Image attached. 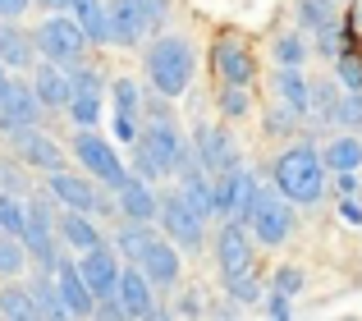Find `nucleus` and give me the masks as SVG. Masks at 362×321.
I'll return each instance as SVG.
<instances>
[{"mask_svg":"<svg viewBox=\"0 0 362 321\" xmlns=\"http://www.w3.org/2000/svg\"><path fill=\"white\" fill-rule=\"evenodd\" d=\"M188 152H193V143H184L175 119H147L138 143H133V175L147 179V184H156L165 175H179Z\"/></svg>","mask_w":362,"mask_h":321,"instance_id":"obj_1","label":"nucleus"},{"mask_svg":"<svg viewBox=\"0 0 362 321\" xmlns=\"http://www.w3.org/2000/svg\"><path fill=\"white\" fill-rule=\"evenodd\" d=\"M197 74V55L193 42L179 33H160L156 42L147 46V83L156 97H184L188 83Z\"/></svg>","mask_w":362,"mask_h":321,"instance_id":"obj_2","label":"nucleus"},{"mask_svg":"<svg viewBox=\"0 0 362 321\" xmlns=\"http://www.w3.org/2000/svg\"><path fill=\"white\" fill-rule=\"evenodd\" d=\"M271 179H275V193H284L293 206L321 202V193H326V160L312 152L308 143H298V147L275 156Z\"/></svg>","mask_w":362,"mask_h":321,"instance_id":"obj_3","label":"nucleus"},{"mask_svg":"<svg viewBox=\"0 0 362 321\" xmlns=\"http://www.w3.org/2000/svg\"><path fill=\"white\" fill-rule=\"evenodd\" d=\"M239 221L257 234V243H271L275 248V243H284L293 234V202L284 193H275V188L257 184L252 193H247V206H243Z\"/></svg>","mask_w":362,"mask_h":321,"instance_id":"obj_4","label":"nucleus"},{"mask_svg":"<svg viewBox=\"0 0 362 321\" xmlns=\"http://www.w3.org/2000/svg\"><path fill=\"white\" fill-rule=\"evenodd\" d=\"M165 0H110L106 5V28L110 46H138L147 33L165 23Z\"/></svg>","mask_w":362,"mask_h":321,"instance_id":"obj_5","label":"nucleus"},{"mask_svg":"<svg viewBox=\"0 0 362 321\" xmlns=\"http://www.w3.org/2000/svg\"><path fill=\"white\" fill-rule=\"evenodd\" d=\"M33 42H37V55L42 60H51V64H64V69H78L83 64V55H88V33H83L78 23H74L69 14H51L42 28L33 33Z\"/></svg>","mask_w":362,"mask_h":321,"instance_id":"obj_6","label":"nucleus"},{"mask_svg":"<svg viewBox=\"0 0 362 321\" xmlns=\"http://www.w3.org/2000/svg\"><path fill=\"white\" fill-rule=\"evenodd\" d=\"M74 156L88 165V175H92V179L110 184L115 193L133 179V175H129V165H124V156H119V147L110 143V138H101L97 129H78V134H74Z\"/></svg>","mask_w":362,"mask_h":321,"instance_id":"obj_7","label":"nucleus"},{"mask_svg":"<svg viewBox=\"0 0 362 321\" xmlns=\"http://www.w3.org/2000/svg\"><path fill=\"white\" fill-rule=\"evenodd\" d=\"M216 267H221V280H225V285L257 276L252 230H247L243 221H225V225H221V234H216Z\"/></svg>","mask_w":362,"mask_h":321,"instance_id":"obj_8","label":"nucleus"},{"mask_svg":"<svg viewBox=\"0 0 362 321\" xmlns=\"http://www.w3.org/2000/svg\"><path fill=\"white\" fill-rule=\"evenodd\" d=\"M156 221H160V230H165V239L175 243V248H184V252H197V248H202L206 221L184 202V193H165V197H160Z\"/></svg>","mask_w":362,"mask_h":321,"instance_id":"obj_9","label":"nucleus"},{"mask_svg":"<svg viewBox=\"0 0 362 321\" xmlns=\"http://www.w3.org/2000/svg\"><path fill=\"white\" fill-rule=\"evenodd\" d=\"M69 78H74L69 119H74L78 129H97V119L106 115V78H101V69L78 64V69H69Z\"/></svg>","mask_w":362,"mask_h":321,"instance_id":"obj_10","label":"nucleus"},{"mask_svg":"<svg viewBox=\"0 0 362 321\" xmlns=\"http://www.w3.org/2000/svg\"><path fill=\"white\" fill-rule=\"evenodd\" d=\"M193 156H197V165H202L211 179L234 175V170H239V147H234V138L225 134V129H216V124H197Z\"/></svg>","mask_w":362,"mask_h":321,"instance_id":"obj_11","label":"nucleus"},{"mask_svg":"<svg viewBox=\"0 0 362 321\" xmlns=\"http://www.w3.org/2000/svg\"><path fill=\"white\" fill-rule=\"evenodd\" d=\"M211 69H216V78H221V88H252V78H257V60L239 37H221V42H216Z\"/></svg>","mask_w":362,"mask_h":321,"instance_id":"obj_12","label":"nucleus"},{"mask_svg":"<svg viewBox=\"0 0 362 321\" xmlns=\"http://www.w3.org/2000/svg\"><path fill=\"white\" fill-rule=\"evenodd\" d=\"M9 147H14V156L23 160V165L33 170H46V175H55V170H64V147L55 143L51 134H42V129H18V134H9Z\"/></svg>","mask_w":362,"mask_h":321,"instance_id":"obj_13","label":"nucleus"},{"mask_svg":"<svg viewBox=\"0 0 362 321\" xmlns=\"http://www.w3.org/2000/svg\"><path fill=\"white\" fill-rule=\"evenodd\" d=\"M110 115H115V143L133 147L138 143V115H142V88L133 78H115L110 83Z\"/></svg>","mask_w":362,"mask_h":321,"instance_id":"obj_14","label":"nucleus"},{"mask_svg":"<svg viewBox=\"0 0 362 321\" xmlns=\"http://www.w3.org/2000/svg\"><path fill=\"white\" fill-rule=\"evenodd\" d=\"M46 193H51L64 211H88V216L106 211V197H101L83 175H69V170H55V175L46 179Z\"/></svg>","mask_w":362,"mask_h":321,"instance_id":"obj_15","label":"nucleus"},{"mask_svg":"<svg viewBox=\"0 0 362 321\" xmlns=\"http://www.w3.org/2000/svg\"><path fill=\"white\" fill-rule=\"evenodd\" d=\"M42 110H46V106L37 101L33 83L14 78V88H9V97L0 101V134H18V129H33Z\"/></svg>","mask_w":362,"mask_h":321,"instance_id":"obj_16","label":"nucleus"},{"mask_svg":"<svg viewBox=\"0 0 362 321\" xmlns=\"http://www.w3.org/2000/svg\"><path fill=\"white\" fill-rule=\"evenodd\" d=\"M55 289H60V298H64V308H69L74 321H92L97 294H92V285L83 280V271L74 267V262H60V267H55Z\"/></svg>","mask_w":362,"mask_h":321,"instance_id":"obj_17","label":"nucleus"},{"mask_svg":"<svg viewBox=\"0 0 362 321\" xmlns=\"http://www.w3.org/2000/svg\"><path fill=\"white\" fill-rule=\"evenodd\" d=\"M257 188V179H252V170H234V175H221V179H211V197H216V216L221 221H239L243 216V206H247V193Z\"/></svg>","mask_w":362,"mask_h":321,"instance_id":"obj_18","label":"nucleus"},{"mask_svg":"<svg viewBox=\"0 0 362 321\" xmlns=\"http://www.w3.org/2000/svg\"><path fill=\"white\" fill-rule=\"evenodd\" d=\"M33 92H37V101H42L46 110H69V92H74L69 69H64V64L42 60L33 69Z\"/></svg>","mask_w":362,"mask_h":321,"instance_id":"obj_19","label":"nucleus"},{"mask_svg":"<svg viewBox=\"0 0 362 321\" xmlns=\"http://www.w3.org/2000/svg\"><path fill=\"white\" fill-rule=\"evenodd\" d=\"M78 271H83V280L92 285V294H97V298H115V289H119V276H124V271H119V262L110 257L106 243H101V248H92L88 257L78 262Z\"/></svg>","mask_w":362,"mask_h":321,"instance_id":"obj_20","label":"nucleus"},{"mask_svg":"<svg viewBox=\"0 0 362 321\" xmlns=\"http://www.w3.org/2000/svg\"><path fill=\"white\" fill-rule=\"evenodd\" d=\"M115 197H119V211L129 216L133 225H151V221H156V211H160V197H156V188H151L147 179H138V175H133V179L119 188Z\"/></svg>","mask_w":362,"mask_h":321,"instance_id":"obj_21","label":"nucleus"},{"mask_svg":"<svg viewBox=\"0 0 362 321\" xmlns=\"http://www.w3.org/2000/svg\"><path fill=\"white\" fill-rule=\"evenodd\" d=\"M0 64L5 69H37V42L18 23L0 18Z\"/></svg>","mask_w":362,"mask_h":321,"instance_id":"obj_22","label":"nucleus"},{"mask_svg":"<svg viewBox=\"0 0 362 321\" xmlns=\"http://www.w3.org/2000/svg\"><path fill=\"white\" fill-rule=\"evenodd\" d=\"M115 298H119L124 313H129V321H147V313L156 308V298H151V280L142 276V267H133V271H124V276H119Z\"/></svg>","mask_w":362,"mask_h":321,"instance_id":"obj_23","label":"nucleus"},{"mask_svg":"<svg viewBox=\"0 0 362 321\" xmlns=\"http://www.w3.org/2000/svg\"><path fill=\"white\" fill-rule=\"evenodd\" d=\"M138 267H142V276H147L151 285H175L179 280V248L170 239H156L147 252H142Z\"/></svg>","mask_w":362,"mask_h":321,"instance_id":"obj_24","label":"nucleus"},{"mask_svg":"<svg viewBox=\"0 0 362 321\" xmlns=\"http://www.w3.org/2000/svg\"><path fill=\"white\" fill-rule=\"evenodd\" d=\"M275 92L293 119L312 115V83L303 78V69H275Z\"/></svg>","mask_w":362,"mask_h":321,"instance_id":"obj_25","label":"nucleus"},{"mask_svg":"<svg viewBox=\"0 0 362 321\" xmlns=\"http://www.w3.org/2000/svg\"><path fill=\"white\" fill-rule=\"evenodd\" d=\"M55 234H60V243H64V248H74V252L101 248V234H97V225L88 221V211H64L60 221H55Z\"/></svg>","mask_w":362,"mask_h":321,"instance_id":"obj_26","label":"nucleus"},{"mask_svg":"<svg viewBox=\"0 0 362 321\" xmlns=\"http://www.w3.org/2000/svg\"><path fill=\"white\" fill-rule=\"evenodd\" d=\"M69 18L88 33L92 46H110V28H106V5L101 0H64Z\"/></svg>","mask_w":362,"mask_h":321,"instance_id":"obj_27","label":"nucleus"},{"mask_svg":"<svg viewBox=\"0 0 362 321\" xmlns=\"http://www.w3.org/2000/svg\"><path fill=\"white\" fill-rule=\"evenodd\" d=\"M28 289H33V298H37V313H42V321H74L69 308H64V298H60V289H55V276L37 271V280Z\"/></svg>","mask_w":362,"mask_h":321,"instance_id":"obj_28","label":"nucleus"},{"mask_svg":"<svg viewBox=\"0 0 362 321\" xmlns=\"http://www.w3.org/2000/svg\"><path fill=\"white\" fill-rule=\"evenodd\" d=\"M0 321H42L33 289L28 285H5L0 289Z\"/></svg>","mask_w":362,"mask_h":321,"instance_id":"obj_29","label":"nucleus"},{"mask_svg":"<svg viewBox=\"0 0 362 321\" xmlns=\"http://www.w3.org/2000/svg\"><path fill=\"white\" fill-rule=\"evenodd\" d=\"M321 160H326V170H335V175H344V170H358V165H362V138H354V134L330 138V147L321 152Z\"/></svg>","mask_w":362,"mask_h":321,"instance_id":"obj_30","label":"nucleus"},{"mask_svg":"<svg viewBox=\"0 0 362 321\" xmlns=\"http://www.w3.org/2000/svg\"><path fill=\"white\" fill-rule=\"evenodd\" d=\"M23 230H28V202L18 193H0V234L23 239Z\"/></svg>","mask_w":362,"mask_h":321,"instance_id":"obj_31","label":"nucleus"},{"mask_svg":"<svg viewBox=\"0 0 362 321\" xmlns=\"http://www.w3.org/2000/svg\"><path fill=\"white\" fill-rule=\"evenodd\" d=\"M156 239H160V234L151 230V225H129V230H119L115 248H119V252H124L129 262H142V252H147V248H151Z\"/></svg>","mask_w":362,"mask_h":321,"instance_id":"obj_32","label":"nucleus"},{"mask_svg":"<svg viewBox=\"0 0 362 321\" xmlns=\"http://www.w3.org/2000/svg\"><path fill=\"white\" fill-rule=\"evenodd\" d=\"M298 23L308 28V33L335 28V0H298Z\"/></svg>","mask_w":362,"mask_h":321,"instance_id":"obj_33","label":"nucleus"},{"mask_svg":"<svg viewBox=\"0 0 362 321\" xmlns=\"http://www.w3.org/2000/svg\"><path fill=\"white\" fill-rule=\"evenodd\" d=\"M23 267H28L23 239H14V234H0V280H14Z\"/></svg>","mask_w":362,"mask_h":321,"instance_id":"obj_34","label":"nucleus"},{"mask_svg":"<svg viewBox=\"0 0 362 321\" xmlns=\"http://www.w3.org/2000/svg\"><path fill=\"white\" fill-rule=\"evenodd\" d=\"M275 60H280V69H303V60H308L303 33H280L275 37Z\"/></svg>","mask_w":362,"mask_h":321,"instance_id":"obj_35","label":"nucleus"},{"mask_svg":"<svg viewBox=\"0 0 362 321\" xmlns=\"http://www.w3.org/2000/svg\"><path fill=\"white\" fill-rule=\"evenodd\" d=\"M335 78L344 83L349 92H362V55H358V51H339V60H335Z\"/></svg>","mask_w":362,"mask_h":321,"instance_id":"obj_36","label":"nucleus"},{"mask_svg":"<svg viewBox=\"0 0 362 321\" xmlns=\"http://www.w3.org/2000/svg\"><path fill=\"white\" fill-rule=\"evenodd\" d=\"M221 110L230 119H243L252 110V88H221Z\"/></svg>","mask_w":362,"mask_h":321,"instance_id":"obj_37","label":"nucleus"},{"mask_svg":"<svg viewBox=\"0 0 362 321\" xmlns=\"http://www.w3.org/2000/svg\"><path fill=\"white\" fill-rule=\"evenodd\" d=\"M335 124H344V129H362V92H344V97H339V115H335Z\"/></svg>","mask_w":362,"mask_h":321,"instance_id":"obj_38","label":"nucleus"},{"mask_svg":"<svg viewBox=\"0 0 362 321\" xmlns=\"http://www.w3.org/2000/svg\"><path fill=\"white\" fill-rule=\"evenodd\" d=\"M303 289V271L298 267H280L275 271V280H271V294H280V298H293Z\"/></svg>","mask_w":362,"mask_h":321,"instance_id":"obj_39","label":"nucleus"},{"mask_svg":"<svg viewBox=\"0 0 362 321\" xmlns=\"http://www.w3.org/2000/svg\"><path fill=\"white\" fill-rule=\"evenodd\" d=\"M92 321H129V313L119 308V298H97V313Z\"/></svg>","mask_w":362,"mask_h":321,"instance_id":"obj_40","label":"nucleus"},{"mask_svg":"<svg viewBox=\"0 0 362 321\" xmlns=\"http://www.w3.org/2000/svg\"><path fill=\"white\" fill-rule=\"evenodd\" d=\"M0 193H23V175L9 160H0Z\"/></svg>","mask_w":362,"mask_h":321,"instance_id":"obj_41","label":"nucleus"},{"mask_svg":"<svg viewBox=\"0 0 362 321\" xmlns=\"http://www.w3.org/2000/svg\"><path fill=\"white\" fill-rule=\"evenodd\" d=\"M28 5H33V0H0V18H5V23H18V18L28 14Z\"/></svg>","mask_w":362,"mask_h":321,"instance_id":"obj_42","label":"nucleus"},{"mask_svg":"<svg viewBox=\"0 0 362 321\" xmlns=\"http://www.w3.org/2000/svg\"><path fill=\"white\" fill-rule=\"evenodd\" d=\"M339 216H344L349 225H362V202L358 197H344V202H339Z\"/></svg>","mask_w":362,"mask_h":321,"instance_id":"obj_43","label":"nucleus"},{"mask_svg":"<svg viewBox=\"0 0 362 321\" xmlns=\"http://www.w3.org/2000/svg\"><path fill=\"white\" fill-rule=\"evenodd\" d=\"M335 188H339V197H354V193H358V175H354V170L335 175Z\"/></svg>","mask_w":362,"mask_h":321,"instance_id":"obj_44","label":"nucleus"},{"mask_svg":"<svg viewBox=\"0 0 362 321\" xmlns=\"http://www.w3.org/2000/svg\"><path fill=\"white\" fill-rule=\"evenodd\" d=\"M9 88H14V74H9V69H5V64H0V101H5V97H9Z\"/></svg>","mask_w":362,"mask_h":321,"instance_id":"obj_45","label":"nucleus"},{"mask_svg":"<svg viewBox=\"0 0 362 321\" xmlns=\"http://www.w3.org/2000/svg\"><path fill=\"white\" fill-rule=\"evenodd\" d=\"M37 5H42V9H51V14H60V9H64V0H37Z\"/></svg>","mask_w":362,"mask_h":321,"instance_id":"obj_46","label":"nucleus"},{"mask_svg":"<svg viewBox=\"0 0 362 321\" xmlns=\"http://www.w3.org/2000/svg\"><path fill=\"white\" fill-rule=\"evenodd\" d=\"M354 33H362V0L354 5Z\"/></svg>","mask_w":362,"mask_h":321,"instance_id":"obj_47","label":"nucleus"},{"mask_svg":"<svg viewBox=\"0 0 362 321\" xmlns=\"http://www.w3.org/2000/svg\"><path fill=\"white\" fill-rule=\"evenodd\" d=\"M147 321H170V317L160 313V308H151V313H147Z\"/></svg>","mask_w":362,"mask_h":321,"instance_id":"obj_48","label":"nucleus"},{"mask_svg":"<svg viewBox=\"0 0 362 321\" xmlns=\"http://www.w3.org/2000/svg\"><path fill=\"white\" fill-rule=\"evenodd\" d=\"M344 321H358V317H344Z\"/></svg>","mask_w":362,"mask_h":321,"instance_id":"obj_49","label":"nucleus"}]
</instances>
